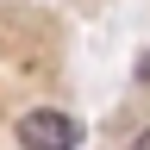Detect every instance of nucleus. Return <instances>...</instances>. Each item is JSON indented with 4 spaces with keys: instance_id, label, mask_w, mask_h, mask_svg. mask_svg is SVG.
Segmentation results:
<instances>
[{
    "instance_id": "f257e3e1",
    "label": "nucleus",
    "mask_w": 150,
    "mask_h": 150,
    "mask_svg": "<svg viewBox=\"0 0 150 150\" xmlns=\"http://www.w3.org/2000/svg\"><path fill=\"white\" fill-rule=\"evenodd\" d=\"M13 138L25 144V150H81V119L75 112H63V106H31L25 119L13 125Z\"/></svg>"
},
{
    "instance_id": "f03ea898",
    "label": "nucleus",
    "mask_w": 150,
    "mask_h": 150,
    "mask_svg": "<svg viewBox=\"0 0 150 150\" xmlns=\"http://www.w3.org/2000/svg\"><path fill=\"white\" fill-rule=\"evenodd\" d=\"M131 75H138V81H150V44H144V56H138V69H131Z\"/></svg>"
},
{
    "instance_id": "7ed1b4c3",
    "label": "nucleus",
    "mask_w": 150,
    "mask_h": 150,
    "mask_svg": "<svg viewBox=\"0 0 150 150\" xmlns=\"http://www.w3.org/2000/svg\"><path fill=\"white\" fill-rule=\"evenodd\" d=\"M131 150H150V125H144V131H138V138H131Z\"/></svg>"
}]
</instances>
